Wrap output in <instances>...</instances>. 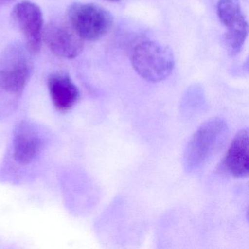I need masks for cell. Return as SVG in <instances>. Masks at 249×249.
Masks as SVG:
<instances>
[{
    "instance_id": "9c48e42d",
    "label": "cell",
    "mask_w": 249,
    "mask_h": 249,
    "mask_svg": "<svg viewBox=\"0 0 249 249\" xmlns=\"http://www.w3.org/2000/svg\"><path fill=\"white\" fill-rule=\"evenodd\" d=\"M48 89L53 107L59 113L72 110L80 99L78 87L69 75L56 72L49 77Z\"/></svg>"
},
{
    "instance_id": "7a4b0ae2",
    "label": "cell",
    "mask_w": 249,
    "mask_h": 249,
    "mask_svg": "<svg viewBox=\"0 0 249 249\" xmlns=\"http://www.w3.org/2000/svg\"><path fill=\"white\" fill-rule=\"evenodd\" d=\"M229 135L228 126L218 118L205 122L194 134L183 154V165L188 172L197 171L216 155Z\"/></svg>"
},
{
    "instance_id": "277c9868",
    "label": "cell",
    "mask_w": 249,
    "mask_h": 249,
    "mask_svg": "<svg viewBox=\"0 0 249 249\" xmlns=\"http://www.w3.org/2000/svg\"><path fill=\"white\" fill-rule=\"evenodd\" d=\"M71 25L83 40H100L113 27L111 14L99 5L90 3H72L68 10Z\"/></svg>"
},
{
    "instance_id": "6da1fadb",
    "label": "cell",
    "mask_w": 249,
    "mask_h": 249,
    "mask_svg": "<svg viewBox=\"0 0 249 249\" xmlns=\"http://www.w3.org/2000/svg\"><path fill=\"white\" fill-rule=\"evenodd\" d=\"M31 53L24 45L14 42L0 56V94L7 99L9 111L17 107L31 78L34 69Z\"/></svg>"
},
{
    "instance_id": "30bf717a",
    "label": "cell",
    "mask_w": 249,
    "mask_h": 249,
    "mask_svg": "<svg viewBox=\"0 0 249 249\" xmlns=\"http://www.w3.org/2000/svg\"><path fill=\"white\" fill-rule=\"evenodd\" d=\"M249 131H239L223 160L224 170L234 178H244L249 174Z\"/></svg>"
},
{
    "instance_id": "8992f818",
    "label": "cell",
    "mask_w": 249,
    "mask_h": 249,
    "mask_svg": "<svg viewBox=\"0 0 249 249\" xmlns=\"http://www.w3.org/2000/svg\"><path fill=\"white\" fill-rule=\"evenodd\" d=\"M43 38L55 55L64 59H75L84 49V40L77 34L69 21L61 19L51 21L43 32Z\"/></svg>"
},
{
    "instance_id": "52a82bcc",
    "label": "cell",
    "mask_w": 249,
    "mask_h": 249,
    "mask_svg": "<svg viewBox=\"0 0 249 249\" xmlns=\"http://www.w3.org/2000/svg\"><path fill=\"white\" fill-rule=\"evenodd\" d=\"M217 12L221 24L227 28L224 42L229 53L237 55L248 35V24L238 0H220Z\"/></svg>"
},
{
    "instance_id": "ba28073f",
    "label": "cell",
    "mask_w": 249,
    "mask_h": 249,
    "mask_svg": "<svg viewBox=\"0 0 249 249\" xmlns=\"http://www.w3.org/2000/svg\"><path fill=\"white\" fill-rule=\"evenodd\" d=\"M13 18L22 33L26 47L32 53L41 49L43 40V14L40 7L28 1L19 2L14 7Z\"/></svg>"
},
{
    "instance_id": "8fae6325",
    "label": "cell",
    "mask_w": 249,
    "mask_h": 249,
    "mask_svg": "<svg viewBox=\"0 0 249 249\" xmlns=\"http://www.w3.org/2000/svg\"><path fill=\"white\" fill-rule=\"evenodd\" d=\"M15 1L16 0H0V8L5 6V5H9Z\"/></svg>"
},
{
    "instance_id": "3957f363",
    "label": "cell",
    "mask_w": 249,
    "mask_h": 249,
    "mask_svg": "<svg viewBox=\"0 0 249 249\" xmlns=\"http://www.w3.org/2000/svg\"><path fill=\"white\" fill-rule=\"evenodd\" d=\"M131 61L138 75L154 83L167 78L175 65L171 50L155 41H144L135 46L131 53Z\"/></svg>"
},
{
    "instance_id": "7c38bea8",
    "label": "cell",
    "mask_w": 249,
    "mask_h": 249,
    "mask_svg": "<svg viewBox=\"0 0 249 249\" xmlns=\"http://www.w3.org/2000/svg\"><path fill=\"white\" fill-rule=\"evenodd\" d=\"M108 1H111V2H119L120 0H108Z\"/></svg>"
},
{
    "instance_id": "5b68a950",
    "label": "cell",
    "mask_w": 249,
    "mask_h": 249,
    "mask_svg": "<svg viewBox=\"0 0 249 249\" xmlns=\"http://www.w3.org/2000/svg\"><path fill=\"white\" fill-rule=\"evenodd\" d=\"M46 145L40 128L33 122L23 121L16 126L13 135V159L19 165H30L40 157Z\"/></svg>"
}]
</instances>
